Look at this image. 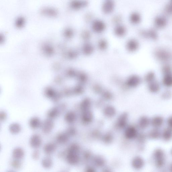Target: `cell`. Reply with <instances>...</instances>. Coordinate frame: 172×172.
Segmentation results:
<instances>
[{
    "instance_id": "31",
    "label": "cell",
    "mask_w": 172,
    "mask_h": 172,
    "mask_svg": "<svg viewBox=\"0 0 172 172\" xmlns=\"http://www.w3.org/2000/svg\"></svg>"
},
{
    "instance_id": "22",
    "label": "cell",
    "mask_w": 172,
    "mask_h": 172,
    "mask_svg": "<svg viewBox=\"0 0 172 172\" xmlns=\"http://www.w3.org/2000/svg\"><path fill=\"white\" fill-rule=\"evenodd\" d=\"M115 31L116 33L117 34L123 35L125 33V29L124 26L121 25H118V26L115 28Z\"/></svg>"
},
{
    "instance_id": "13",
    "label": "cell",
    "mask_w": 172,
    "mask_h": 172,
    "mask_svg": "<svg viewBox=\"0 0 172 172\" xmlns=\"http://www.w3.org/2000/svg\"><path fill=\"white\" fill-rule=\"evenodd\" d=\"M9 131L11 134H17L19 133L21 130V125L17 123L11 124L9 127Z\"/></svg>"
},
{
    "instance_id": "16",
    "label": "cell",
    "mask_w": 172,
    "mask_h": 172,
    "mask_svg": "<svg viewBox=\"0 0 172 172\" xmlns=\"http://www.w3.org/2000/svg\"><path fill=\"white\" fill-rule=\"evenodd\" d=\"M68 134L62 132L57 137L58 142L60 144L66 143L68 140L69 136Z\"/></svg>"
},
{
    "instance_id": "11",
    "label": "cell",
    "mask_w": 172,
    "mask_h": 172,
    "mask_svg": "<svg viewBox=\"0 0 172 172\" xmlns=\"http://www.w3.org/2000/svg\"><path fill=\"white\" fill-rule=\"evenodd\" d=\"M155 156L156 159L158 166H162L163 163V153L161 150H158L155 153Z\"/></svg>"
},
{
    "instance_id": "18",
    "label": "cell",
    "mask_w": 172,
    "mask_h": 172,
    "mask_svg": "<svg viewBox=\"0 0 172 172\" xmlns=\"http://www.w3.org/2000/svg\"><path fill=\"white\" fill-rule=\"evenodd\" d=\"M41 164L44 168L46 169L50 168L53 165L52 160L50 157H45L42 161Z\"/></svg>"
},
{
    "instance_id": "7",
    "label": "cell",
    "mask_w": 172,
    "mask_h": 172,
    "mask_svg": "<svg viewBox=\"0 0 172 172\" xmlns=\"http://www.w3.org/2000/svg\"><path fill=\"white\" fill-rule=\"evenodd\" d=\"M156 57L160 61H168L171 58V55L166 50H160L156 53Z\"/></svg>"
},
{
    "instance_id": "21",
    "label": "cell",
    "mask_w": 172,
    "mask_h": 172,
    "mask_svg": "<svg viewBox=\"0 0 172 172\" xmlns=\"http://www.w3.org/2000/svg\"><path fill=\"white\" fill-rule=\"evenodd\" d=\"M75 119V115L73 112L67 113L65 116V119L66 122L69 123L72 122Z\"/></svg>"
},
{
    "instance_id": "23",
    "label": "cell",
    "mask_w": 172,
    "mask_h": 172,
    "mask_svg": "<svg viewBox=\"0 0 172 172\" xmlns=\"http://www.w3.org/2000/svg\"><path fill=\"white\" fill-rule=\"evenodd\" d=\"M172 137V131L171 129H167L164 132L163 138L166 140H169Z\"/></svg>"
},
{
    "instance_id": "6",
    "label": "cell",
    "mask_w": 172,
    "mask_h": 172,
    "mask_svg": "<svg viewBox=\"0 0 172 172\" xmlns=\"http://www.w3.org/2000/svg\"><path fill=\"white\" fill-rule=\"evenodd\" d=\"M42 139L41 137L38 134H34L31 137L30 141V145L32 148H37L41 145Z\"/></svg>"
},
{
    "instance_id": "1",
    "label": "cell",
    "mask_w": 172,
    "mask_h": 172,
    "mask_svg": "<svg viewBox=\"0 0 172 172\" xmlns=\"http://www.w3.org/2000/svg\"><path fill=\"white\" fill-rule=\"evenodd\" d=\"M172 22L171 18L160 10L153 14L149 18V23L157 31L171 26Z\"/></svg>"
},
{
    "instance_id": "15",
    "label": "cell",
    "mask_w": 172,
    "mask_h": 172,
    "mask_svg": "<svg viewBox=\"0 0 172 172\" xmlns=\"http://www.w3.org/2000/svg\"><path fill=\"white\" fill-rule=\"evenodd\" d=\"M160 89V85L157 81L154 80L149 83V90L151 92L157 93L159 91Z\"/></svg>"
},
{
    "instance_id": "25",
    "label": "cell",
    "mask_w": 172,
    "mask_h": 172,
    "mask_svg": "<svg viewBox=\"0 0 172 172\" xmlns=\"http://www.w3.org/2000/svg\"><path fill=\"white\" fill-rule=\"evenodd\" d=\"M162 72L164 75L166 74H172V69L170 66H165L162 68Z\"/></svg>"
},
{
    "instance_id": "29",
    "label": "cell",
    "mask_w": 172,
    "mask_h": 172,
    "mask_svg": "<svg viewBox=\"0 0 172 172\" xmlns=\"http://www.w3.org/2000/svg\"><path fill=\"white\" fill-rule=\"evenodd\" d=\"M168 124L169 126L172 128V117L169 118L168 120Z\"/></svg>"
},
{
    "instance_id": "4",
    "label": "cell",
    "mask_w": 172,
    "mask_h": 172,
    "mask_svg": "<svg viewBox=\"0 0 172 172\" xmlns=\"http://www.w3.org/2000/svg\"><path fill=\"white\" fill-rule=\"evenodd\" d=\"M114 8V3L113 1L112 0H106L102 5V10L104 14H110L113 11Z\"/></svg>"
},
{
    "instance_id": "14",
    "label": "cell",
    "mask_w": 172,
    "mask_h": 172,
    "mask_svg": "<svg viewBox=\"0 0 172 172\" xmlns=\"http://www.w3.org/2000/svg\"><path fill=\"white\" fill-rule=\"evenodd\" d=\"M60 113L59 109L57 107L53 108L48 111V116L50 119H55L58 117Z\"/></svg>"
},
{
    "instance_id": "27",
    "label": "cell",
    "mask_w": 172,
    "mask_h": 172,
    "mask_svg": "<svg viewBox=\"0 0 172 172\" xmlns=\"http://www.w3.org/2000/svg\"><path fill=\"white\" fill-rule=\"evenodd\" d=\"M6 113L4 111H1L0 113V120L1 121L3 122L5 120L6 118Z\"/></svg>"
},
{
    "instance_id": "24",
    "label": "cell",
    "mask_w": 172,
    "mask_h": 172,
    "mask_svg": "<svg viewBox=\"0 0 172 172\" xmlns=\"http://www.w3.org/2000/svg\"><path fill=\"white\" fill-rule=\"evenodd\" d=\"M11 166L14 168L15 169L19 168L21 166V163L19 160L15 159L11 162Z\"/></svg>"
},
{
    "instance_id": "19",
    "label": "cell",
    "mask_w": 172,
    "mask_h": 172,
    "mask_svg": "<svg viewBox=\"0 0 172 172\" xmlns=\"http://www.w3.org/2000/svg\"><path fill=\"white\" fill-rule=\"evenodd\" d=\"M155 74L152 72H150L148 73L145 76V80L146 82L150 83L155 80Z\"/></svg>"
},
{
    "instance_id": "8",
    "label": "cell",
    "mask_w": 172,
    "mask_h": 172,
    "mask_svg": "<svg viewBox=\"0 0 172 172\" xmlns=\"http://www.w3.org/2000/svg\"><path fill=\"white\" fill-rule=\"evenodd\" d=\"M54 124L52 119H46L44 121L42 125V131L44 133H50L53 128Z\"/></svg>"
},
{
    "instance_id": "30",
    "label": "cell",
    "mask_w": 172,
    "mask_h": 172,
    "mask_svg": "<svg viewBox=\"0 0 172 172\" xmlns=\"http://www.w3.org/2000/svg\"></svg>"
},
{
    "instance_id": "12",
    "label": "cell",
    "mask_w": 172,
    "mask_h": 172,
    "mask_svg": "<svg viewBox=\"0 0 172 172\" xmlns=\"http://www.w3.org/2000/svg\"><path fill=\"white\" fill-rule=\"evenodd\" d=\"M57 149L56 145L53 143H49L46 144L44 147V152L47 154H52Z\"/></svg>"
},
{
    "instance_id": "17",
    "label": "cell",
    "mask_w": 172,
    "mask_h": 172,
    "mask_svg": "<svg viewBox=\"0 0 172 172\" xmlns=\"http://www.w3.org/2000/svg\"><path fill=\"white\" fill-rule=\"evenodd\" d=\"M163 85L167 87L172 86V74H165L163 79Z\"/></svg>"
},
{
    "instance_id": "9",
    "label": "cell",
    "mask_w": 172,
    "mask_h": 172,
    "mask_svg": "<svg viewBox=\"0 0 172 172\" xmlns=\"http://www.w3.org/2000/svg\"><path fill=\"white\" fill-rule=\"evenodd\" d=\"M25 153L22 149L17 148L15 149L12 153L13 157L16 159L20 160L24 156Z\"/></svg>"
},
{
    "instance_id": "20",
    "label": "cell",
    "mask_w": 172,
    "mask_h": 172,
    "mask_svg": "<svg viewBox=\"0 0 172 172\" xmlns=\"http://www.w3.org/2000/svg\"><path fill=\"white\" fill-rule=\"evenodd\" d=\"M163 120L161 117H156L153 119L152 124L153 126L156 127H160L163 124Z\"/></svg>"
},
{
    "instance_id": "10",
    "label": "cell",
    "mask_w": 172,
    "mask_h": 172,
    "mask_svg": "<svg viewBox=\"0 0 172 172\" xmlns=\"http://www.w3.org/2000/svg\"><path fill=\"white\" fill-rule=\"evenodd\" d=\"M29 125L32 129H36L38 128L41 125V121L38 117H32L29 121Z\"/></svg>"
},
{
    "instance_id": "28",
    "label": "cell",
    "mask_w": 172,
    "mask_h": 172,
    "mask_svg": "<svg viewBox=\"0 0 172 172\" xmlns=\"http://www.w3.org/2000/svg\"><path fill=\"white\" fill-rule=\"evenodd\" d=\"M171 95V93L169 91H166L163 93V96L164 98H167L170 97Z\"/></svg>"
},
{
    "instance_id": "5",
    "label": "cell",
    "mask_w": 172,
    "mask_h": 172,
    "mask_svg": "<svg viewBox=\"0 0 172 172\" xmlns=\"http://www.w3.org/2000/svg\"><path fill=\"white\" fill-rule=\"evenodd\" d=\"M92 28L95 31L100 32L104 31L105 29L106 24L103 21L100 20H96L93 22Z\"/></svg>"
},
{
    "instance_id": "3",
    "label": "cell",
    "mask_w": 172,
    "mask_h": 172,
    "mask_svg": "<svg viewBox=\"0 0 172 172\" xmlns=\"http://www.w3.org/2000/svg\"><path fill=\"white\" fill-rule=\"evenodd\" d=\"M129 20L132 24L138 25L143 22V16L138 11H134L131 13L130 15Z\"/></svg>"
},
{
    "instance_id": "2",
    "label": "cell",
    "mask_w": 172,
    "mask_h": 172,
    "mask_svg": "<svg viewBox=\"0 0 172 172\" xmlns=\"http://www.w3.org/2000/svg\"><path fill=\"white\" fill-rule=\"evenodd\" d=\"M141 34L145 38L151 39L153 40H156L158 37L157 30L152 26L149 29L142 31Z\"/></svg>"
},
{
    "instance_id": "26",
    "label": "cell",
    "mask_w": 172,
    "mask_h": 172,
    "mask_svg": "<svg viewBox=\"0 0 172 172\" xmlns=\"http://www.w3.org/2000/svg\"><path fill=\"white\" fill-rule=\"evenodd\" d=\"M39 155H40V153H39L38 150L34 151L33 153H32V158L34 160L38 159L39 157Z\"/></svg>"
}]
</instances>
